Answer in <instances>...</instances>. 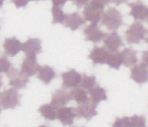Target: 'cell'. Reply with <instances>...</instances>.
I'll use <instances>...</instances> for the list:
<instances>
[{"mask_svg": "<svg viewBox=\"0 0 148 127\" xmlns=\"http://www.w3.org/2000/svg\"><path fill=\"white\" fill-rule=\"evenodd\" d=\"M107 3L108 2L99 1V0H94V1L88 2L83 11L84 19L86 21L91 22L92 24L97 25V23L102 20L105 6Z\"/></svg>", "mask_w": 148, "mask_h": 127, "instance_id": "obj_1", "label": "cell"}, {"mask_svg": "<svg viewBox=\"0 0 148 127\" xmlns=\"http://www.w3.org/2000/svg\"><path fill=\"white\" fill-rule=\"evenodd\" d=\"M102 25L112 32H116V30L124 24L123 15L121 12L114 8H109L104 12L102 16Z\"/></svg>", "mask_w": 148, "mask_h": 127, "instance_id": "obj_2", "label": "cell"}, {"mask_svg": "<svg viewBox=\"0 0 148 127\" xmlns=\"http://www.w3.org/2000/svg\"><path fill=\"white\" fill-rule=\"evenodd\" d=\"M147 33L148 29L144 27V25L139 21H136L125 32V40L129 44H139L143 39H145Z\"/></svg>", "mask_w": 148, "mask_h": 127, "instance_id": "obj_3", "label": "cell"}, {"mask_svg": "<svg viewBox=\"0 0 148 127\" xmlns=\"http://www.w3.org/2000/svg\"><path fill=\"white\" fill-rule=\"evenodd\" d=\"M21 94L15 88H8L0 92V106L3 109H15L20 105Z\"/></svg>", "mask_w": 148, "mask_h": 127, "instance_id": "obj_4", "label": "cell"}, {"mask_svg": "<svg viewBox=\"0 0 148 127\" xmlns=\"http://www.w3.org/2000/svg\"><path fill=\"white\" fill-rule=\"evenodd\" d=\"M9 79V85L15 89H24L27 87L29 83V78L27 75H25L18 69L12 67L10 71L6 74Z\"/></svg>", "mask_w": 148, "mask_h": 127, "instance_id": "obj_5", "label": "cell"}, {"mask_svg": "<svg viewBox=\"0 0 148 127\" xmlns=\"http://www.w3.org/2000/svg\"><path fill=\"white\" fill-rule=\"evenodd\" d=\"M96 107L97 104H95L91 99H88L85 103L78 104L76 108L77 118H85L87 121L91 120L93 117L97 115Z\"/></svg>", "mask_w": 148, "mask_h": 127, "instance_id": "obj_6", "label": "cell"}, {"mask_svg": "<svg viewBox=\"0 0 148 127\" xmlns=\"http://www.w3.org/2000/svg\"><path fill=\"white\" fill-rule=\"evenodd\" d=\"M62 85L65 89H74L81 84L82 74H79L75 69H71L67 72L61 74Z\"/></svg>", "mask_w": 148, "mask_h": 127, "instance_id": "obj_7", "label": "cell"}, {"mask_svg": "<svg viewBox=\"0 0 148 127\" xmlns=\"http://www.w3.org/2000/svg\"><path fill=\"white\" fill-rule=\"evenodd\" d=\"M84 36H85V40L97 44L104 40L106 34L101 30L96 24H90L84 29Z\"/></svg>", "mask_w": 148, "mask_h": 127, "instance_id": "obj_8", "label": "cell"}, {"mask_svg": "<svg viewBox=\"0 0 148 127\" xmlns=\"http://www.w3.org/2000/svg\"><path fill=\"white\" fill-rule=\"evenodd\" d=\"M110 52L104 46H95L88 55V58L93 62L94 65H105L107 64V60Z\"/></svg>", "mask_w": 148, "mask_h": 127, "instance_id": "obj_9", "label": "cell"}, {"mask_svg": "<svg viewBox=\"0 0 148 127\" xmlns=\"http://www.w3.org/2000/svg\"><path fill=\"white\" fill-rule=\"evenodd\" d=\"M39 67L40 66L37 63L36 56H25L21 64L20 71L27 77H31L37 74Z\"/></svg>", "mask_w": 148, "mask_h": 127, "instance_id": "obj_10", "label": "cell"}, {"mask_svg": "<svg viewBox=\"0 0 148 127\" xmlns=\"http://www.w3.org/2000/svg\"><path fill=\"white\" fill-rule=\"evenodd\" d=\"M77 117L76 108L75 107H61L57 109V119L64 126L72 125L75 118Z\"/></svg>", "mask_w": 148, "mask_h": 127, "instance_id": "obj_11", "label": "cell"}, {"mask_svg": "<svg viewBox=\"0 0 148 127\" xmlns=\"http://www.w3.org/2000/svg\"><path fill=\"white\" fill-rule=\"evenodd\" d=\"M42 41L39 38H28L22 44V51L27 56H36L42 52Z\"/></svg>", "mask_w": 148, "mask_h": 127, "instance_id": "obj_12", "label": "cell"}, {"mask_svg": "<svg viewBox=\"0 0 148 127\" xmlns=\"http://www.w3.org/2000/svg\"><path fill=\"white\" fill-rule=\"evenodd\" d=\"M3 48L5 55L14 57L22 50V43L16 36L8 37L3 43Z\"/></svg>", "mask_w": 148, "mask_h": 127, "instance_id": "obj_13", "label": "cell"}, {"mask_svg": "<svg viewBox=\"0 0 148 127\" xmlns=\"http://www.w3.org/2000/svg\"><path fill=\"white\" fill-rule=\"evenodd\" d=\"M104 44L109 52H118V49L124 46V43L117 32H111L106 34L104 38Z\"/></svg>", "mask_w": 148, "mask_h": 127, "instance_id": "obj_14", "label": "cell"}, {"mask_svg": "<svg viewBox=\"0 0 148 127\" xmlns=\"http://www.w3.org/2000/svg\"><path fill=\"white\" fill-rule=\"evenodd\" d=\"M72 100V96L70 92H67L66 89H58L52 94L51 104L56 107L57 109L61 107H65L70 101Z\"/></svg>", "mask_w": 148, "mask_h": 127, "instance_id": "obj_15", "label": "cell"}, {"mask_svg": "<svg viewBox=\"0 0 148 127\" xmlns=\"http://www.w3.org/2000/svg\"><path fill=\"white\" fill-rule=\"evenodd\" d=\"M131 8L129 15L132 16L136 21H145L148 15V6L145 5L143 2L136 1L128 4Z\"/></svg>", "mask_w": 148, "mask_h": 127, "instance_id": "obj_16", "label": "cell"}, {"mask_svg": "<svg viewBox=\"0 0 148 127\" xmlns=\"http://www.w3.org/2000/svg\"><path fill=\"white\" fill-rule=\"evenodd\" d=\"M130 77L138 85H143L148 82V68L143 65L134 66L130 71Z\"/></svg>", "mask_w": 148, "mask_h": 127, "instance_id": "obj_17", "label": "cell"}, {"mask_svg": "<svg viewBox=\"0 0 148 127\" xmlns=\"http://www.w3.org/2000/svg\"><path fill=\"white\" fill-rule=\"evenodd\" d=\"M53 6L51 12H52V16H53V24H63L65 21L66 15L64 13L62 10V8L66 4L65 0H53L52 1Z\"/></svg>", "mask_w": 148, "mask_h": 127, "instance_id": "obj_18", "label": "cell"}, {"mask_svg": "<svg viewBox=\"0 0 148 127\" xmlns=\"http://www.w3.org/2000/svg\"><path fill=\"white\" fill-rule=\"evenodd\" d=\"M122 64L125 67H131L136 66V63L138 61L137 58V51L131 47H126L123 49L120 52Z\"/></svg>", "mask_w": 148, "mask_h": 127, "instance_id": "obj_19", "label": "cell"}, {"mask_svg": "<svg viewBox=\"0 0 148 127\" xmlns=\"http://www.w3.org/2000/svg\"><path fill=\"white\" fill-rule=\"evenodd\" d=\"M85 23H86V20L84 19V17L80 16L78 12H73L71 14L66 15L63 25H65L66 27L70 28L72 31H75Z\"/></svg>", "mask_w": 148, "mask_h": 127, "instance_id": "obj_20", "label": "cell"}, {"mask_svg": "<svg viewBox=\"0 0 148 127\" xmlns=\"http://www.w3.org/2000/svg\"><path fill=\"white\" fill-rule=\"evenodd\" d=\"M56 74L54 68H52L49 66H41L38 69L37 72V78L41 82H43L45 85H49L51 81L54 78H56Z\"/></svg>", "mask_w": 148, "mask_h": 127, "instance_id": "obj_21", "label": "cell"}, {"mask_svg": "<svg viewBox=\"0 0 148 127\" xmlns=\"http://www.w3.org/2000/svg\"><path fill=\"white\" fill-rule=\"evenodd\" d=\"M38 112L41 113V115L48 121H55L57 119V108L52 105L51 104H43L39 107Z\"/></svg>", "mask_w": 148, "mask_h": 127, "instance_id": "obj_22", "label": "cell"}, {"mask_svg": "<svg viewBox=\"0 0 148 127\" xmlns=\"http://www.w3.org/2000/svg\"><path fill=\"white\" fill-rule=\"evenodd\" d=\"M90 94V99L95 104H99L102 101H106L107 99L106 91L105 88H103L100 85H95L91 90L88 91Z\"/></svg>", "mask_w": 148, "mask_h": 127, "instance_id": "obj_23", "label": "cell"}, {"mask_svg": "<svg viewBox=\"0 0 148 127\" xmlns=\"http://www.w3.org/2000/svg\"><path fill=\"white\" fill-rule=\"evenodd\" d=\"M72 96V100L75 101L77 104H81L83 103L86 102L88 98V92L85 90L81 86H77L74 89H72V91L70 92Z\"/></svg>", "mask_w": 148, "mask_h": 127, "instance_id": "obj_24", "label": "cell"}, {"mask_svg": "<svg viewBox=\"0 0 148 127\" xmlns=\"http://www.w3.org/2000/svg\"><path fill=\"white\" fill-rule=\"evenodd\" d=\"M106 65H108L113 69L118 70L120 68V66L123 65V64H122V58H121L120 52H110Z\"/></svg>", "mask_w": 148, "mask_h": 127, "instance_id": "obj_25", "label": "cell"}, {"mask_svg": "<svg viewBox=\"0 0 148 127\" xmlns=\"http://www.w3.org/2000/svg\"><path fill=\"white\" fill-rule=\"evenodd\" d=\"M81 87L84 88L85 90L89 91L92 88H94L96 85V78L95 75H87L83 74L82 80H81Z\"/></svg>", "mask_w": 148, "mask_h": 127, "instance_id": "obj_26", "label": "cell"}, {"mask_svg": "<svg viewBox=\"0 0 148 127\" xmlns=\"http://www.w3.org/2000/svg\"><path fill=\"white\" fill-rule=\"evenodd\" d=\"M130 118L131 127H146V118L145 115H133Z\"/></svg>", "mask_w": 148, "mask_h": 127, "instance_id": "obj_27", "label": "cell"}, {"mask_svg": "<svg viewBox=\"0 0 148 127\" xmlns=\"http://www.w3.org/2000/svg\"><path fill=\"white\" fill-rule=\"evenodd\" d=\"M11 68H12V64L8 59V57L5 55L0 56V74H2V73L8 74L10 71Z\"/></svg>", "mask_w": 148, "mask_h": 127, "instance_id": "obj_28", "label": "cell"}, {"mask_svg": "<svg viewBox=\"0 0 148 127\" xmlns=\"http://www.w3.org/2000/svg\"><path fill=\"white\" fill-rule=\"evenodd\" d=\"M113 127H131L130 118L128 116L117 117L112 124Z\"/></svg>", "mask_w": 148, "mask_h": 127, "instance_id": "obj_29", "label": "cell"}, {"mask_svg": "<svg viewBox=\"0 0 148 127\" xmlns=\"http://www.w3.org/2000/svg\"><path fill=\"white\" fill-rule=\"evenodd\" d=\"M141 59H142L143 65H145L148 68V50L144 51L142 53V57H141Z\"/></svg>", "mask_w": 148, "mask_h": 127, "instance_id": "obj_30", "label": "cell"}, {"mask_svg": "<svg viewBox=\"0 0 148 127\" xmlns=\"http://www.w3.org/2000/svg\"><path fill=\"white\" fill-rule=\"evenodd\" d=\"M73 4L75 5L77 8H81V6H83V5L86 6L88 4V2L86 1V0H74Z\"/></svg>", "mask_w": 148, "mask_h": 127, "instance_id": "obj_31", "label": "cell"}, {"mask_svg": "<svg viewBox=\"0 0 148 127\" xmlns=\"http://www.w3.org/2000/svg\"><path fill=\"white\" fill-rule=\"evenodd\" d=\"M13 3H14L16 5V8H24V6H25L27 5L28 1H17V0H14L13 1Z\"/></svg>", "mask_w": 148, "mask_h": 127, "instance_id": "obj_32", "label": "cell"}, {"mask_svg": "<svg viewBox=\"0 0 148 127\" xmlns=\"http://www.w3.org/2000/svg\"><path fill=\"white\" fill-rule=\"evenodd\" d=\"M3 80H2V75L0 74V88H2V86H3Z\"/></svg>", "mask_w": 148, "mask_h": 127, "instance_id": "obj_33", "label": "cell"}, {"mask_svg": "<svg viewBox=\"0 0 148 127\" xmlns=\"http://www.w3.org/2000/svg\"><path fill=\"white\" fill-rule=\"evenodd\" d=\"M145 43H147V44H148V36H147V37H145Z\"/></svg>", "mask_w": 148, "mask_h": 127, "instance_id": "obj_34", "label": "cell"}, {"mask_svg": "<svg viewBox=\"0 0 148 127\" xmlns=\"http://www.w3.org/2000/svg\"><path fill=\"white\" fill-rule=\"evenodd\" d=\"M2 5H3V1L0 0V8H2Z\"/></svg>", "mask_w": 148, "mask_h": 127, "instance_id": "obj_35", "label": "cell"}, {"mask_svg": "<svg viewBox=\"0 0 148 127\" xmlns=\"http://www.w3.org/2000/svg\"><path fill=\"white\" fill-rule=\"evenodd\" d=\"M38 127H47V126H46V125H40V126H38Z\"/></svg>", "mask_w": 148, "mask_h": 127, "instance_id": "obj_36", "label": "cell"}, {"mask_svg": "<svg viewBox=\"0 0 148 127\" xmlns=\"http://www.w3.org/2000/svg\"><path fill=\"white\" fill-rule=\"evenodd\" d=\"M146 22L148 23V15H147V16H146Z\"/></svg>", "mask_w": 148, "mask_h": 127, "instance_id": "obj_37", "label": "cell"}, {"mask_svg": "<svg viewBox=\"0 0 148 127\" xmlns=\"http://www.w3.org/2000/svg\"><path fill=\"white\" fill-rule=\"evenodd\" d=\"M0 112H1V110H0Z\"/></svg>", "mask_w": 148, "mask_h": 127, "instance_id": "obj_38", "label": "cell"}, {"mask_svg": "<svg viewBox=\"0 0 148 127\" xmlns=\"http://www.w3.org/2000/svg\"><path fill=\"white\" fill-rule=\"evenodd\" d=\"M82 127H84V126H82Z\"/></svg>", "mask_w": 148, "mask_h": 127, "instance_id": "obj_39", "label": "cell"}]
</instances>
